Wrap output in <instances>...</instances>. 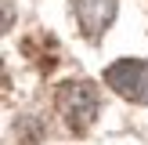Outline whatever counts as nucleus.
Returning <instances> with one entry per match:
<instances>
[{"instance_id": "obj_1", "label": "nucleus", "mask_w": 148, "mask_h": 145, "mask_svg": "<svg viewBox=\"0 0 148 145\" xmlns=\"http://www.w3.org/2000/svg\"><path fill=\"white\" fill-rule=\"evenodd\" d=\"M98 87L87 84V80H65L58 87V113L65 116L72 130H87L94 120H98Z\"/></svg>"}, {"instance_id": "obj_2", "label": "nucleus", "mask_w": 148, "mask_h": 145, "mask_svg": "<svg viewBox=\"0 0 148 145\" xmlns=\"http://www.w3.org/2000/svg\"><path fill=\"white\" fill-rule=\"evenodd\" d=\"M105 80L123 98L148 102V62H141V58H119V62H112L108 72H105Z\"/></svg>"}, {"instance_id": "obj_3", "label": "nucleus", "mask_w": 148, "mask_h": 145, "mask_svg": "<svg viewBox=\"0 0 148 145\" xmlns=\"http://www.w3.org/2000/svg\"><path fill=\"white\" fill-rule=\"evenodd\" d=\"M72 11H76L79 33H83L87 40H98V36L116 22V0H76Z\"/></svg>"}, {"instance_id": "obj_4", "label": "nucleus", "mask_w": 148, "mask_h": 145, "mask_svg": "<svg viewBox=\"0 0 148 145\" xmlns=\"http://www.w3.org/2000/svg\"><path fill=\"white\" fill-rule=\"evenodd\" d=\"M14 134H18V142H22V145H36L40 127H36V120H18V123H14Z\"/></svg>"}]
</instances>
